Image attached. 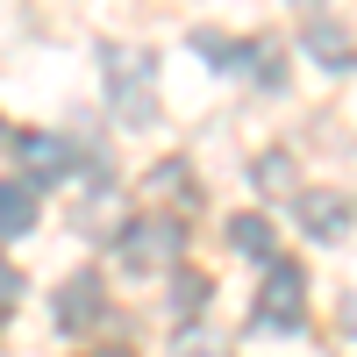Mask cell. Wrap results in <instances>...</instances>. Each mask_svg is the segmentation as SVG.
<instances>
[{"mask_svg": "<svg viewBox=\"0 0 357 357\" xmlns=\"http://www.w3.org/2000/svg\"><path fill=\"white\" fill-rule=\"evenodd\" d=\"M178 250H186V222H172V215H143V222H129V229H122V243H114L122 272H136V279L172 272Z\"/></svg>", "mask_w": 357, "mask_h": 357, "instance_id": "7a4b0ae2", "label": "cell"}, {"mask_svg": "<svg viewBox=\"0 0 357 357\" xmlns=\"http://www.w3.org/2000/svg\"><path fill=\"white\" fill-rule=\"evenodd\" d=\"M172 357H229V350H222L215 336H207V329H186V336L172 343Z\"/></svg>", "mask_w": 357, "mask_h": 357, "instance_id": "4fadbf2b", "label": "cell"}, {"mask_svg": "<svg viewBox=\"0 0 357 357\" xmlns=\"http://www.w3.org/2000/svg\"><path fill=\"white\" fill-rule=\"evenodd\" d=\"M293 8H314V0H293Z\"/></svg>", "mask_w": 357, "mask_h": 357, "instance_id": "9a60e30c", "label": "cell"}, {"mask_svg": "<svg viewBox=\"0 0 357 357\" xmlns=\"http://www.w3.org/2000/svg\"><path fill=\"white\" fill-rule=\"evenodd\" d=\"M100 357H122V350H100Z\"/></svg>", "mask_w": 357, "mask_h": 357, "instance_id": "2e32d148", "label": "cell"}, {"mask_svg": "<svg viewBox=\"0 0 357 357\" xmlns=\"http://www.w3.org/2000/svg\"><path fill=\"white\" fill-rule=\"evenodd\" d=\"M8 307H22V272L0 264V314H8Z\"/></svg>", "mask_w": 357, "mask_h": 357, "instance_id": "5bb4252c", "label": "cell"}, {"mask_svg": "<svg viewBox=\"0 0 357 357\" xmlns=\"http://www.w3.org/2000/svg\"><path fill=\"white\" fill-rule=\"evenodd\" d=\"M200 301H207V279H200V272H178V286H172V307H178V314H193Z\"/></svg>", "mask_w": 357, "mask_h": 357, "instance_id": "7c38bea8", "label": "cell"}, {"mask_svg": "<svg viewBox=\"0 0 357 357\" xmlns=\"http://www.w3.org/2000/svg\"><path fill=\"white\" fill-rule=\"evenodd\" d=\"M22 158H29V165H36L43 178H57V172H65V151H57V143H50V136H22Z\"/></svg>", "mask_w": 357, "mask_h": 357, "instance_id": "30bf717a", "label": "cell"}, {"mask_svg": "<svg viewBox=\"0 0 357 357\" xmlns=\"http://www.w3.org/2000/svg\"><path fill=\"white\" fill-rule=\"evenodd\" d=\"M193 50H200V57H207V65H215V72H222V65H250V50H257V43L243 50V43H222V36H215V29H200V36H193Z\"/></svg>", "mask_w": 357, "mask_h": 357, "instance_id": "9c48e42d", "label": "cell"}, {"mask_svg": "<svg viewBox=\"0 0 357 357\" xmlns=\"http://www.w3.org/2000/svg\"><path fill=\"white\" fill-rule=\"evenodd\" d=\"M100 79H107V100L122 114V129H151L158 122V57L143 43H107L100 50Z\"/></svg>", "mask_w": 357, "mask_h": 357, "instance_id": "6da1fadb", "label": "cell"}, {"mask_svg": "<svg viewBox=\"0 0 357 357\" xmlns=\"http://www.w3.org/2000/svg\"><path fill=\"white\" fill-rule=\"evenodd\" d=\"M301 50L314 57L321 72H350V57H357V50H350V29H343V22H329V15H314V22L301 29Z\"/></svg>", "mask_w": 357, "mask_h": 357, "instance_id": "8992f818", "label": "cell"}, {"mask_svg": "<svg viewBox=\"0 0 357 357\" xmlns=\"http://www.w3.org/2000/svg\"><path fill=\"white\" fill-rule=\"evenodd\" d=\"M301 314H307V272L301 264H272L264 293H257V336H293Z\"/></svg>", "mask_w": 357, "mask_h": 357, "instance_id": "3957f363", "label": "cell"}, {"mask_svg": "<svg viewBox=\"0 0 357 357\" xmlns=\"http://www.w3.org/2000/svg\"><path fill=\"white\" fill-rule=\"evenodd\" d=\"M250 178H257V186H264V193H293V165H286V158H279V151H264V158H257V172H250Z\"/></svg>", "mask_w": 357, "mask_h": 357, "instance_id": "8fae6325", "label": "cell"}, {"mask_svg": "<svg viewBox=\"0 0 357 357\" xmlns=\"http://www.w3.org/2000/svg\"><path fill=\"white\" fill-rule=\"evenodd\" d=\"M36 229V186L29 178H0V243Z\"/></svg>", "mask_w": 357, "mask_h": 357, "instance_id": "52a82bcc", "label": "cell"}, {"mask_svg": "<svg viewBox=\"0 0 357 357\" xmlns=\"http://www.w3.org/2000/svg\"><path fill=\"white\" fill-rule=\"evenodd\" d=\"M229 243L243 257H272V229H264V215H229Z\"/></svg>", "mask_w": 357, "mask_h": 357, "instance_id": "ba28073f", "label": "cell"}, {"mask_svg": "<svg viewBox=\"0 0 357 357\" xmlns=\"http://www.w3.org/2000/svg\"><path fill=\"white\" fill-rule=\"evenodd\" d=\"M293 222H301L314 243H336V236H350V200L336 186H301L293 193Z\"/></svg>", "mask_w": 357, "mask_h": 357, "instance_id": "5b68a950", "label": "cell"}, {"mask_svg": "<svg viewBox=\"0 0 357 357\" xmlns=\"http://www.w3.org/2000/svg\"><path fill=\"white\" fill-rule=\"evenodd\" d=\"M100 307H107L100 279H93V272H72L65 286H57V307H50V321H57V336H86V329H100Z\"/></svg>", "mask_w": 357, "mask_h": 357, "instance_id": "277c9868", "label": "cell"}]
</instances>
